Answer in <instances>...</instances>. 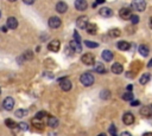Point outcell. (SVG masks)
<instances>
[{"label":"cell","instance_id":"obj_1","mask_svg":"<svg viewBox=\"0 0 152 136\" xmlns=\"http://www.w3.org/2000/svg\"><path fill=\"white\" fill-rule=\"evenodd\" d=\"M80 81H81V83L84 85V86H90L94 84V81H95V78L92 74L89 72H86L83 75H81V77H80Z\"/></svg>","mask_w":152,"mask_h":136},{"label":"cell","instance_id":"obj_2","mask_svg":"<svg viewBox=\"0 0 152 136\" xmlns=\"http://www.w3.org/2000/svg\"><path fill=\"white\" fill-rule=\"evenodd\" d=\"M131 6L133 10L138 11V12H143L146 9V3H145V0H133Z\"/></svg>","mask_w":152,"mask_h":136},{"label":"cell","instance_id":"obj_3","mask_svg":"<svg viewBox=\"0 0 152 136\" xmlns=\"http://www.w3.org/2000/svg\"><path fill=\"white\" fill-rule=\"evenodd\" d=\"M60 47H61V43H60V40H57V39L51 40L49 44H48V50L52 51V52H58Z\"/></svg>","mask_w":152,"mask_h":136},{"label":"cell","instance_id":"obj_4","mask_svg":"<svg viewBox=\"0 0 152 136\" xmlns=\"http://www.w3.org/2000/svg\"><path fill=\"white\" fill-rule=\"evenodd\" d=\"M119 15L123 19L129 20L132 17V11H131V9H129V7H124V9H121V10L119 11Z\"/></svg>","mask_w":152,"mask_h":136},{"label":"cell","instance_id":"obj_5","mask_svg":"<svg viewBox=\"0 0 152 136\" xmlns=\"http://www.w3.org/2000/svg\"><path fill=\"white\" fill-rule=\"evenodd\" d=\"M60 86L63 91H69L73 85H71V82L68 78H63V79H60Z\"/></svg>","mask_w":152,"mask_h":136},{"label":"cell","instance_id":"obj_6","mask_svg":"<svg viewBox=\"0 0 152 136\" xmlns=\"http://www.w3.org/2000/svg\"><path fill=\"white\" fill-rule=\"evenodd\" d=\"M82 63L86 64V65H93V64L95 63V58H94V56L90 54V53H86L82 56Z\"/></svg>","mask_w":152,"mask_h":136},{"label":"cell","instance_id":"obj_7","mask_svg":"<svg viewBox=\"0 0 152 136\" xmlns=\"http://www.w3.org/2000/svg\"><path fill=\"white\" fill-rule=\"evenodd\" d=\"M3 105H4V109L7 110V111H11L13 108H14V101L12 97H6L4 100V103H3Z\"/></svg>","mask_w":152,"mask_h":136},{"label":"cell","instance_id":"obj_8","mask_svg":"<svg viewBox=\"0 0 152 136\" xmlns=\"http://www.w3.org/2000/svg\"><path fill=\"white\" fill-rule=\"evenodd\" d=\"M61 25H62V21L58 17H51L49 19V26L51 29H58Z\"/></svg>","mask_w":152,"mask_h":136},{"label":"cell","instance_id":"obj_9","mask_svg":"<svg viewBox=\"0 0 152 136\" xmlns=\"http://www.w3.org/2000/svg\"><path fill=\"white\" fill-rule=\"evenodd\" d=\"M88 24H89V23H88V18L86 17V15H81V17L76 20V25L80 29H86Z\"/></svg>","mask_w":152,"mask_h":136},{"label":"cell","instance_id":"obj_10","mask_svg":"<svg viewBox=\"0 0 152 136\" xmlns=\"http://www.w3.org/2000/svg\"><path fill=\"white\" fill-rule=\"evenodd\" d=\"M123 122L126 125H131L134 122V116H133V114H131V113H125L124 116H123Z\"/></svg>","mask_w":152,"mask_h":136},{"label":"cell","instance_id":"obj_11","mask_svg":"<svg viewBox=\"0 0 152 136\" xmlns=\"http://www.w3.org/2000/svg\"><path fill=\"white\" fill-rule=\"evenodd\" d=\"M75 7L77 11H86L88 7V3L86 0H76L75 1Z\"/></svg>","mask_w":152,"mask_h":136},{"label":"cell","instance_id":"obj_12","mask_svg":"<svg viewBox=\"0 0 152 136\" xmlns=\"http://www.w3.org/2000/svg\"><path fill=\"white\" fill-rule=\"evenodd\" d=\"M112 72L113 74H115V75H120L124 71V66L121 65L120 63H114L113 65H112Z\"/></svg>","mask_w":152,"mask_h":136},{"label":"cell","instance_id":"obj_13","mask_svg":"<svg viewBox=\"0 0 152 136\" xmlns=\"http://www.w3.org/2000/svg\"><path fill=\"white\" fill-rule=\"evenodd\" d=\"M17 26H18V20L14 17H10L9 19H7V27L9 29L14 30V29H17Z\"/></svg>","mask_w":152,"mask_h":136},{"label":"cell","instance_id":"obj_14","mask_svg":"<svg viewBox=\"0 0 152 136\" xmlns=\"http://www.w3.org/2000/svg\"><path fill=\"white\" fill-rule=\"evenodd\" d=\"M86 29H87V32L89 34L94 36V34L98 33V25H96V24H88Z\"/></svg>","mask_w":152,"mask_h":136},{"label":"cell","instance_id":"obj_15","mask_svg":"<svg viewBox=\"0 0 152 136\" xmlns=\"http://www.w3.org/2000/svg\"><path fill=\"white\" fill-rule=\"evenodd\" d=\"M67 10H68V6H67L66 3L60 1V3H57V5H56V11H57L58 13H64Z\"/></svg>","mask_w":152,"mask_h":136},{"label":"cell","instance_id":"obj_16","mask_svg":"<svg viewBox=\"0 0 152 136\" xmlns=\"http://www.w3.org/2000/svg\"><path fill=\"white\" fill-rule=\"evenodd\" d=\"M99 13H100V15H102V17L108 18V17H112V14H113V11H112L110 9H108V7H102Z\"/></svg>","mask_w":152,"mask_h":136},{"label":"cell","instance_id":"obj_17","mask_svg":"<svg viewBox=\"0 0 152 136\" xmlns=\"http://www.w3.org/2000/svg\"><path fill=\"white\" fill-rule=\"evenodd\" d=\"M140 115L143 116V117H150L151 115H152V110H151V108L150 107H141V109H140Z\"/></svg>","mask_w":152,"mask_h":136},{"label":"cell","instance_id":"obj_18","mask_svg":"<svg viewBox=\"0 0 152 136\" xmlns=\"http://www.w3.org/2000/svg\"><path fill=\"white\" fill-rule=\"evenodd\" d=\"M32 125H33V128H36V129H39V130H42V129H44V123L41 121V119H37V118H35V119H32Z\"/></svg>","mask_w":152,"mask_h":136},{"label":"cell","instance_id":"obj_19","mask_svg":"<svg viewBox=\"0 0 152 136\" xmlns=\"http://www.w3.org/2000/svg\"><path fill=\"white\" fill-rule=\"evenodd\" d=\"M102 58L106 62H110L112 59H113V52L109 51V50H105L102 52Z\"/></svg>","mask_w":152,"mask_h":136},{"label":"cell","instance_id":"obj_20","mask_svg":"<svg viewBox=\"0 0 152 136\" xmlns=\"http://www.w3.org/2000/svg\"><path fill=\"white\" fill-rule=\"evenodd\" d=\"M94 69H95V71H96L98 74H105V71H106L105 65H103L102 63H96V64H95V66H94Z\"/></svg>","mask_w":152,"mask_h":136},{"label":"cell","instance_id":"obj_21","mask_svg":"<svg viewBox=\"0 0 152 136\" xmlns=\"http://www.w3.org/2000/svg\"><path fill=\"white\" fill-rule=\"evenodd\" d=\"M117 46H118V49L121 50V51H126V50L130 49V44L127 43V42H124V40L123 42H119Z\"/></svg>","mask_w":152,"mask_h":136},{"label":"cell","instance_id":"obj_22","mask_svg":"<svg viewBox=\"0 0 152 136\" xmlns=\"http://www.w3.org/2000/svg\"><path fill=\"white\" fill-rule=\"evenodd\" d=\"M48 125H49L50 128H56L58 125V119L56 117H50L49 119H48Z\"/></svg>","mask_w":152,"mask_h":136},{"label":"cell","instance_id":"obj_23","mask_svg":"<svg viewBox=\"0 0 152 136\" xmlns=\"http://www.w3.org/2000/svg\"><path fill=\"white\" fill-rule=\"evenodd\" d=\"M108 34H109V37H112V38H117V37H119L120 34H121V32H120L119 29H112V30H109Z\"/></svg>","mask_w":152,"mask_h":136},{"label":"cell","instance_id":"obj_24","mask_svg":"<svg viewBox=\"0 0 152 136\" xmlns=\"http://www.w3.org/2000/svg\"><path fill=\"white\" fill-rule=\"evenodd\" d=\"M69 45L73 47V49L75 50V51H77V52H81V50H82V46H81V44H78V43H76L75 40H71L70 43H69Z\"/></svg>","mask_w":152,"mask_h":136},{"label":"cell","instance_id":"obj_25","mask_svg":"<svg viewBox=\"0 0 152 136\" xmlns=\"http://www.w3.org/2000/svg\"><path fill=\"white\" fill-rule=\"evenodd\" d=\"M151 79V75L150 74H144L141 77H140V79H139V82H140V84H146Z\"/></svg>","mask_w":152,"mask_h":136},{"label":"cell","instance_id":"obj_26","mask_svg":"<svg viewBox=\"0 0 152 136\" xmlns=\"http://www.w3.org/2000/svg\"><path fill=\"white\" fill-rule=\"evenodd\" d=\"M139 53L141 56H144V57H146V56L149 54V47L146 45H140L139 46Z\"/></svg>","mask_w":152,"mask_h":136},{"label":"cell","instance_id":"obj_27","mask_svg":"<svg viewBox=\"0 0 152 136\" xmlns=\"http://www.w3.org/2000/svg\"><path fill=\"white\" fill-rule=\"evenodd\" d=\"M109 97H110V92H109L108 90H103V91H101V94H100V98H101V100L106 101V100H108Z\"/></svg>","mask_w":152,"mask_h":136},{"label":"cell","instance_id":"obj_28","mask_svg":"<svg viewBox=\"0 0 152 136\" xmlns=\"http://www.w3.org/2000/svg\"><path fill=\"white\" fill-rule=\"evenodd\" d=\"M14 115L17 116V117H24L25 115H27V110H25V109H18L14 113Z\"/></svg>","mask_w":152,"mask_h":136},{"label":"cell","instance_id":"obj_29","mask_svg":"<svg viewBox=\"0 0 152 136\" xmlns=\"http://www.w3.org/2000/svg\"><path fill=\"white\" fill-rule=\"evenodd\" d=\"M5 124H6L7 127H9V128H11V129H13V128H14L15 125H17V123H15V122L13 121V119H11V118H7L6 121H5Z\"/></svg>","mask_w":152,"mask_h":136},{"label":"cell","instance_id":"obj_30","mask_svg":"<svg viewBox=\"0 0 152 136\" xmlns=\"http://www.w3.org/2000/svg\"><path fill=\"white\" fill-rule=\"evenodd\" d=\"M124 101H133V94L131 91H127L124 96H123Z\"/></svg>","mask_w":152,"mask_h":136},{"label":"cell","instance_id":"obj_31","mask_svg":"<svg viewBox=\"0 0 152 136\" xmlns=\"http://www.w3.org/2000/svg\"><path fill=\"white\" fill-rule=\"evenodd\" d=\"M84 44H86L87 47H92V49H95V47H98V46H99L98 43H95V42H89V40H86Z\"/></svg>","mask_w":152,"mask_h":136},{"label":"cell","instance_id":"obj_32","mask_svg":"<svg viewBox=\"0 0 152 136\" xmlns=\"http://www.w3.org/2000/svg\"><path fill=\"white\" fill-rule=\"evenodd\" d=\"M18 127L20 128V130H24V131H26V130L29 129V125H27V123H25V122H20V123L18 124Z\"/></svg>","mask_w":152,"mask_h":136},{"label":"cell","instance_id":"obj_33","mask_svg":"<svg viewBox=\"0 0 152 136\" xmlns=\"http://www.w3.org/2000/svg\"><path fill=\"white\" fill-rule=\"evenodd\" d=\"M45 116H46L45 111H39V113H37V115H36V118L37 119H43Z\"/></svg>","mask_w":152,"mask_h":136},{"label":"cell","instance_id":"obj_34","mask_svg":"<svg viewBox=\"0 0 152 136\" xmlns=\"http://www.w3.org/2000/svg\"><path fill=\"white\" fill-rule=\"evenodd\" d=\"M131 21H132L133 25H135V24H138V23H139V17H138V15L132 14V17H131Z\"/></svg>","mask_w":152,"mask_h":136},{"label":"cell","instance_id":"obj_35","mask_svg":"<svg viewBox=\"0 0 152 136\" xmlns=\"http://www.w3.org/2000/svg\"><path fill=\"white\" fill-rule=\"evenodd\" d=\"M74 40L78 44H81V38H80L78 33H77V31H74Z\"/></svg>","mask_w":152,"mask_h":136},{"label":"cell","instance_id":"obj_36","mask_svg":"<svg viewBox=\"0 0 152 136\" xmlns=\"http://www.w3.org/2000/svg\"><path fill=\"white\" fill-rule=\"evenodd\" d=\"M33 57V52L32 51H27L26 53H24V58H26V59H31Z\"/></svg>","mask_w":152,"mask_h":136},{"label":"cell","instance_id":"obj_37","mask_svg":"<svg viewBox=\"0 0 152 136\" xmlns=\"http://www.w3.org/2000/svg\"><path fill=\"white\" fill-rule=\"evenodd\" d=\"M74 51H75V50H74L70 45H68V46H67V49H66V53H67V54H73V53H74Z\"/></svg>","mask_w":152,"mask_h":136},{"label":"cell","instance_id":"obj_38","mask_svg":"<svg viewBox=\"0 0 152 136\" xmlns=\"http://www.w3.org/2000/svg\"><path fill=\"white\" fill-rule=\"evenodd\" d=\"M109 133H110V135H113V136H118V135L115 134V127H114L113 124L109 127Z\"/></svg>","mask_w":152,"mask_h":136},{"label":"cell","instance_id":"obj_39","mask_svg":"<svg viewBox=\"0 0 152 136\" xmlns=\"http://www.w3.org/2000/svg\"><path fill=\"white\" fill-rule=\"evenodd\" d=\"M35 1H36V0H23V3L26 4V5H32Z\"/></svg>","mask_w":152,"mask_h":136},{"label":"cell","instance_id":"obj_40","mask_svg":"<svg viewBox=\"0 0 152 136\" xmlns=\"http://www.w3.org/2000/svg\"><path fill=\"white\" fill-rule=\"evenodd\" d=\"M139 104H140V101H133V102H131V105L132 107H137Z\"/></svg>","mask_w":152,"mask_h":136},{"label":"cell","instance_id":"obj_41","mask_svg":"<svg viewBox=\"0 0 152 136\" xmlns=\"http://www.w3.org/2000/svg\"><path fill=\"white\" fill-rule=\"evenodd\" d=\"M120 136H132L130 133H127V131H125V133H123L121 135H120Z\"/></svg>","mask_w":152,"mask_h":136},{"label":"cell","instance_id":"obj_42","mask_svg":"<svg viewBox=\"0 0 152 136\" xmlns=\"http://www.w3.org/2000/svg\"><path fill=\"white\" fill-rule=\"evenodd\" d=\"M105 3V0H96V4H103Z\"/></svg>","mask_w":152,"mask_h":136},{"label":"cell","instance_id":"obj_43","mask_svg":"<svg viewBox=\"0 0 152 136\" xmlns=\"http://www.w3.org/2000/svg\"><path fill=\"white\" fill-rule=\"evenodd\" d=\"M143 136H152V133H145Z\"/></svg>","mask_w":152,"mask_h":136},{"label":"cell","instance_id":"obj_44","mask_svg":"<svg viewBox=\"0 0 152 136\" xmlns=\"http://www.w3.org/2000/svg\"><path fill=\"white\" fill-rule=\"evenodd\" d=\"M132 90V85H129L127 86V91H131Z\"/></svg>","mask_w":152,"mask_h":136},{"label":"cell","instance_id":"obj_45","mask_svg":"<svg viewBox=\"0 0 152 136\" xmlns=\"http://www.w3.org/2000/svg\"><path fill=\"white\" fill-rule=\"evenodd\" d=\"M150 27H151V29H152V18H151V19H150Z\"/></svg>","mask_w":152,"mask_h":136},{"label":"cell","instance_id":"obj_46","mask_svg":"<svg viewBox=\"0 0 152 136\" xmlns=\"http://www.w3.org/2000/svg\"><path fill=\"white\" fill-rule=\"evenodd\" d=\"M3 31H4V32H6V31H7V27H5V26H4V27H3Z\"/></svg>","mask_w":152,"mask_h":136},{"label":"cell","instance_id":"obj_47","mask_svg":"<svg viewBox=\"0 0 152 136\" xmlns=\"http://www.w3.org/2000/svg\"><path fill=\"white\" fill-rule=\"evenodd\" d=\"M98 136H106V134H103V133H102V134H100V135H98Z\"/></svg>","mask_w":152,"mask_h":136},{"label":"cell","instance_id":"obj_48","mask_svg":"<svg viewBox=\"0 0 152 136\" xmlns=\"http://www.w3.org/2000/svg\"><path fill=\"white\" fill-rule=\"evenodd\" d=\"M9 1H11V3H13V1H17V0H9Z\"/></svg>","mask_w":152,"mask_h":136},{"label":"cell","instance_id":"obj_49","mask_svg":"<svg viewBox=\"0 0 152 136\" xmlns=\"http://www.w3.org/2000/svg\"><path fill=\"white\" fill-rule=\"evenodd\" d=\"M0 17H1V13H0Z\"/></svg>","mask_w":152,"mask_h":136},{"label":"cell","instance_id":"obj_50","mask_svg":"<svg viewBox=\"0 0 152 136\" xmlns=\"http://www.w3.org/2000/svg\"><path fill=\"white\" fill-rule=\"evenodd\" d=\"M0 94H1V90H0Z\"/></svg>","mask_w":152,"mask_h":136}]
</instances>
